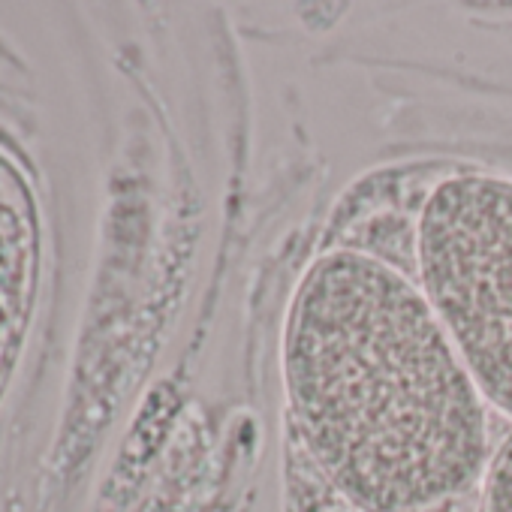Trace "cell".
I'll use <instances>...</instances> for the list:
<instances>
[{"instance_id":"1","label":"cell","mask_w":512,"mask_h":512,"mask_svg":"<svg viewBox=\"0 0 512 512\" xmlns=\"http://www.w3.org/2000/svg\"><path fill=\"white\" fill-rule=\"evenodd\" d=\"M305 449L356 512H437L482 485L485 398L422 290L356 250L320 256L284 326Z\"/></svg>"},{"instance_id":"2","label":"cell","mask_w":512,"mask_h":512,"mask_svg":"<svg viewBox=\"0 0 512 512\" xmlns=\"http://www.w3.org/2000/svg\"><path fill=\"white\" fill-rule=\"evenodd\" d=\"M416 272L479 395L512 419V178L440 181L416 220Z\"/></svg>"},{"instance_id":"3","label":"cell","mask_w":512,"mask_h":512,"mask_svg":"<svg viewBox=\"0 0 512 512\" xmlns=\"http://www.w3.org/2000/svg\"><path fill=\"white\" fill-rule=\"evenodd\" d=\"M476 512H512V431L488 458Z\"/></svg>"}]
</instances>
